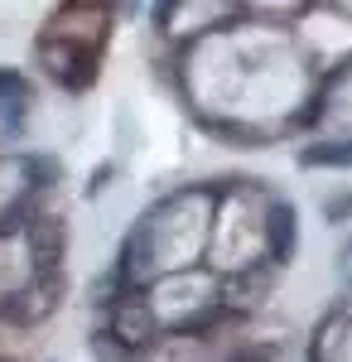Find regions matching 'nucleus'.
<instances>
[{"instance_id":"6","label":"nucleus","mask_w":352,"mask_h":362,"mask_svg":"<svg viewBox=\"0 0 352 362\" xmlns=\"http://www.w3.org/2000/svg\"><path fill=\"white\" fill-rule=\"evenodd\" d=\"M29 97V78L15 68H0V107H25Z\"/></svg>"},{"instance_id":"1","label":"nucleus","mask_w":352,"mask_h":362,"mask_svg":"<svg viewBox=\"0 0 352 362\" xmlns=\"http://www.w3.org/2000/svg\"><path fill=\"white\" fill-rule=\"evenodd\" d=\"M97 58H102L97 44L68 39V34H58V29H49V34L39 39V63H44V73H49L58 87H68V92L92 87V78H97Z\"/></svg>"},{"instance_id":"7","label":"nucleus","mask_w":352,"mask_h":362,"mask_svg":"<svg viewBox=\"0 0 352 362\" xmlns=\"http://www.w3.org/2000/svg\"><path fill=\"white\" fill-rule=\"evenodd\" d=\"M324 213H328V223H348L352 218V194H333L324 203Z\"/></svg>"},{"instance_id":"5","label":"nucleus","mask_w":352,"mask_h":362,"mask_svg":"<svg viewBox=\"0 0 352 362\" xmlns=\"http://www.w3.org/2000/svg\"><path fill=\"white\" fill-rule=\"evenodd\" d=\"M299 165L309 169H352V136H333V140H314L299 150Z\"/></svg>"},{"instance_id":"2","label":"nucleus","mask_w":352,"mask_h":362,"mask_svg":"<svg viewBox=\"0 0 352 362\" xmlns=\"http://www.w3.org/2000/svg\"><path fill=\"white\" fill-rule=\"evenodd\" d=\"M155 309H150V300L145 295H136V290H126V295H116V305H111V343L121 348V353H136V348H145L150 338H155Z\"/></svg>"},{"instance_id":"4","label":"nucleus","mask_w":352,"mask_h":362,"mask_svg":"<svg viewBox=\"0 0 352 362\" xmlns=\"http://www.w3.org/2000/svg\"><path fill=\"white\" fill-rule=\"evenodd\" d=\"M261 247H266V256L275 266L290 261V251H295V208L290 203H266V213H261Z\"/></svg>"},{"instance_id":"3","label":"nucleus","mask_w":352,"mask_h":362,"mask_svg":"<svg viewBox=\"0 0 352 362\" xmlns=\"http://www.w3.org/2000/svg\"><path fill=\"white\" fill-rule=\"evenodd\" d=\"M25 251H29V276L39 280H54L58 271V256H63V223L54 213H39L25 232Z\"/></svg>"}]
</instances>
